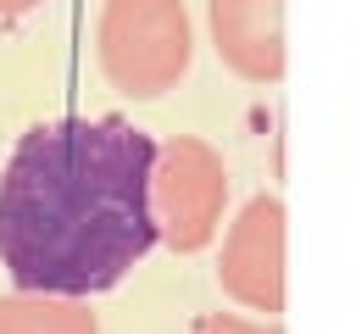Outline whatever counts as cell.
I'll return each instance as SVG.
<instances>
[{
  "label": "cell",
  "instance_id": "obj_1",
  "mask_svg": "<svg viewBox=\"0 0 356 334\" xmlns=\"http://www.w3.org/2000/svg\"><path fill=\"white\" fill-rule=\"evenodd\" d=\"M156 139L128 117L33 122L0 173V262L17 289L100 295L156 245Z\"/></svg>",
  "mask_w": 356,
  "mask_h": 334
},
{
  "label": "cell",
  "instance_id": "obj_2",
  "mask_svg": "<svg viewBox=\"0 0 356 334\" xmlns=\"http://www.w3.org/2000/svg\"><path fill=\"white\" fill-rule=\"evenodd\" d=\"M100 72L128 100H161L178 89L195 56V28L184 0H106L95 28Z\"/></svg>",
  "mask_w": 356,
  "mask_h": 334
},
{
  "label": "cell",
  "instance_id": "obj_3",
  "mask_svg": "<svg viewBox=\"0 0 356 334\" xmlns=\"http://www.w3.org/2000/svg\"><path fill=\"white\" fill-rule=\"evenodd\" d=\"M222 200H228V167L206 139L178 134V139L156 145L150 217H156V239L161 245H172L178 256L206 250L211 234L222 228Z\"/></svg>",
  "mask_w": 356,
  "mask_h": 334
},
{
  "label": "cell",
  "instance_id": "obj_4",
  "mask_svg": "<svg viewBox=\"0 0 356 334\" xmlns=\"http://www.w3.org/2000/svg\"><path fill=\"white\" fill-rule=\"evenodd\" d=\"M217 284L250 312H284V200L250 195L245 212L228 223Z\"/></svg>",
  "mask_w": 356,
  "mask_h": 334
},
{
  "label": "cell",
  "instance_id": "obj_5",
  "mask_svg": "<svg viewBox=\"0 0 356 334\" xmlns=\"http://www.w3.org/2000/svg\"><path fill=\"white\" fill-rule=\"evenodd\" d=\"M211 45L245 84L284 78V0H206Z\"/></svg>",
  "mask_w": 356,
  "mask_h": 334
},
{
  "label": "cell",
  "instance_id": "obj_6",
  "mask_svg": "<svg viewBox=\"0 0 356 334\" xmlns=\"http://www.w3.org/2000/svg\"><path fill=\"white\" fill-rule=\"evenodd\" d=\"M0 334H100V323L83 295L11 289L0 295Z\"/></svg>",
  "mask_w": 356,
  "mask_h": 334
},
{
  "label": "cell",
  "instance_id": "obj_7",
  "mask_svg": "<svg viewBox=\"0 0 356 334\" xmlns=\"http://www.w3.org/2000/svg\"><path fill=\"white\" fill-rule=\"evenodd\" d=\"M189 334H284V328L278 323H245L234 312H206V317H195Z\"/></svg>",
  "mask_w": 356,
  "mask_h": 334
},
{
  "label": "cell",
  "instance_id": "obj_8",
  "mask_svg": "<svg viewBox=\"0 0 356 334\" xmlns=\"http://www.w3.org/2000/svg\"><path fill=\"white\" fill-rule=\"evenodd\" d=\"M33 6H44V0H0V22H11V17H28Z\"/></svg>",
  "mask_w": 356,
  "mask_h": 334
}]
</instances>
